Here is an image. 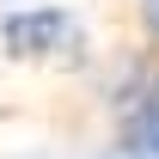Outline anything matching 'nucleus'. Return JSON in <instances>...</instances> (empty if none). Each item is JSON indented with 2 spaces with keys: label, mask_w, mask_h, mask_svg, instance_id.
<instances>
[{
  "label": "nucleus",
  "mask_w": 159,
  "mask_h": 159,
  "mask_svg": "<svg viewBox=\"0 0 159 159\" xmlns=\"http://www.w3.org/2000/svg\"><path fill=\"white\" fill-rule=\"evenodd\" d=\"M74 19L61 12V6H25V12H12L6 19V49L25 61H43V55H61L67 43H74Z\"/></svg>",
  "instance_id": "f257e3e1"
},
{
  "label": "nucleus",
  "mask_w": 159,
  "mask_h": 159,
  "mask_svg": "<svg viewBox=\"0 0 159 159\" xmlns=\"http://www.w3.org/2000/svg\"><path fill=\"white\" fill-rule=\"evenodd\" d=\"M122 141H129V153L159 159V80L135 98V110H129V122H122Z\"/></svg>",
  "instance_id": "f03ea898"
},
{
  "label": "nucleus",
  "mask_w": 159,
  "mask_h": 159,
  "mask_svg": "<svg viewBox=\"0 0 159 159\" xmlns=\"http://www.w3.org/2000/svg\"><path fill=\"white\" fill-rule=\"evenodd\" d=\"M141 12H147V25L159 31V0H141Z\"/></svg>",
  "instance_id": "7ed1b4c3"
}]
</instances>
